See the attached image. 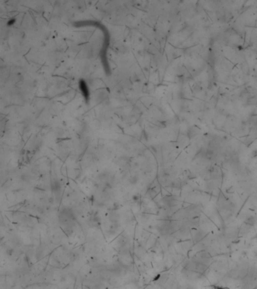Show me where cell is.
<instances>
[{
  "label": "cell",
  "instance_id": "cell-1",
  "mask_svg": "<svg viewBox=\"0 0 257 289\" xmlns=\"http://www.w3.org/2000/svg\"><path fill=\"white\" fill-rule=\"evenodd\" d=\"M214 289H227L226 288H224V287H222V286H215Z\"/></svg>",
  "mask_w": 257,
  "mask_h": 289
}]
</instances>
